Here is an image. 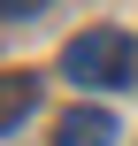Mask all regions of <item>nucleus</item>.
Returning <instances> with one entry per match:
<instances>
[{
	"mask_svg": "<svg viewBox=\"0 0 138 146\" xmlns=\"http://www.w3.org/2000/svg\"><path fill=\"white\" fill-rule=\"evenodd\" d=\"M31 108H38V77H23V69H0V131H15Z\"/></svg>",
	"mask_w": 138,
	"mask_h": 146,
	"instance_id": "obj_3",
	"label": "nucleus"
},
{
	"mask_svg": "<svg viewBox=\"0 0 138 146\" xmlns=\"http://www.w3.org/2000/svg\"><path fill=\"white\" fill-rule=\"evenodd\" d=\"M46 0H0V15H38Z\"/></svg>",
	"mask_w": 138,
	"mask_h": 146,
	"instance_id": "obj_4",
	"label": "nucleus"
},
{
	"mask_svg": "<svg viewBox=\"0 0 138 146\" xmlns=\"http://www.w3.org/2000/svg\"><path fill=\"white\" fill-rule=\"evenodd\" d=\"M115 139H123V123L108 108H69L61 131H54V146H115Z\"/></svg>",
	"mask_w": 138,
	"mask_h": 146,
	"instance_id": "obj_2",
	"label": "nucleus"
},
{
	"mask_svg": "<svg viewBox=\"0 0 138 146\" xmlns=\"http://www.w3.org/2000/svg\"><path fill=\"white\" fill-rule=\"evenodd\" d=\"M131 69H138V46H131V31H115V23L77 31V38L61 46V77H69V85H85V92L131 85Z\"/></svg>",
	"mask_w": 138,
	"mask_h": 146,
	"instance_id": "obj_1",
	"label": "nucleus"
}]
</instances>
